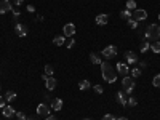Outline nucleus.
<instances>
[{"label": "nucleus", "instance_id": "f257e3e1", "mask_svg": "<svg viewBox=\"0 0 160 120\" xmlns=\"http://www.w3.org/2000/svg\"><path fill=\"white\" fill-rule=\"evenodd\" d=\"M101 72H102V78L106 80L107 83H114L115 80H117L115 69L112 67L107 61H102V62H101Z\"/></svg>", "mask_w": 160, "mask_h": 120}, {"label": "nucleus", "instance_id": "f03ea898", "mask_svg": "<svg viewBox=\"0 0 160 120\" xmlns=\"http://www.w3.org/2000/svg\"><path fill=\"white\" fill-rule=\"evenodd\" d=\"M144 37H146L147 40H152V42L160 40V26L158 24H150V26H147Z\"/></svg>", "mask_w": 160, "mask_h": 120}, {"label": "nucleus", "instance_id": "7ed1b4c3", "mask_svg": "<svg viewBox=\"0 0 160 120\" xmlns=\"http://www.w3.org/2000/svg\"><path fill=\"white\" fill-rule=\"evenodd\" d=\"M117 53H118V50H117V46H115V45H109V46H106V48H104V50L101 51V54H102L106 59H112V58H115Z\"/></svg>", "mask_w": 160, "mask_h": 120}, {"label": "nucleus", "instance_id": "20e7f679", "mask_svg": "<svg viewBox=\"0 0 160 120\" xmlns=\"http://www.w3.org/2000/svg\"><path fill=\"white\" fill-rule=\"evenodd\" d=\"M62 34H64V37H69L70 38L72 35L75 34V24L74 22H67L66 26L62 27Z\"/></svg>", "mask_w": 160, "mask_h": 120}, {"label": "nucleus", "instance_id": "39448f33", "mask_svg": "<svg viewBox=\"0 0 160 120\" xmlns=\"http://www.w3.org/2000/svg\"><path fill=\"white\" fill-rule=\"evenodd\" d=\"M131 18L134 19V21H144L147 18V11L146 10H138V8H136V10H133V16Z\"/></svg>", "mask_w": 160, "mask_h": 120}, {"label": "nucleus", "instance_id": "423d86ee", "mask_svg": "<svg viewBox=\"0 0 160 120\" xmlns=\"http://www.w3.org/2000/svg\"><path fill=\"white\" fill-rule=\"evenodd\" d=\"M11 8H13V5H11L10 0H0V14L11 11Z\"/></svg>", "mask_w": 160, "mask_h": 120}, {"label": "nucleus", "instance_id": "0eeeda50", "mask_svg": "<svg viewBox=\"0 0 160 120\" xmlns=\"http://www.w3.org/2000/svg\"><path fill=\"white\" fill-rule=\"evenodd\" d=\"M37 115L48 117V115H50V107H48L46 104H38V106H37Z\"/></svg>", "mask_w": 160, "mask_h": 120}, {"label": "nucleus", "instance_id": "6e6552de", "mask_svg": "<svg viewBox=\"0 0 160 120\" xmlns=\"http://www.w3.org/2000/svg\"><path fill=\"white\" fill-rule=\"evenodd\" d=\"M14 32H16V35H18V37H26L27 35V27L26 26H24V24H16V26H14Z\"/></svg>", "mask_w": 160, "mask_h": 120}, {"label": "nucleus", "instance_id": "1a4fd4ad", "mask_svg": "<svg viewBox=\"0 0 160 120\" xmlns=\"http://www.w3.org/2000/svg\"><path fill=\"white\" fill-rule=\"evenodd\" d=\"M125 59L128 64H134V62H138V54L134 51H125Z\"/></svg>", "mask_w": 160, "mask_h": 120}, {"label": "nucleus", "instance_id": "9d476101", "mask_svg": "<svg viewBox=\"0 0 160 120\" xmlns=\"http://www.w3.org/2000/svg\"><path fill=\"white\" fill-rule=\"evenodd\" d=\"M117 72L120 75H126V74H130V69H128V64L126 62H118L117 64Z\"/></svg>", "mask_w": 160, "mask_h": 120}, {"label": "nucleus", "instance_id": "9b49d317", "mask_svg": "<svg viewBox=\"0 0 160 120\" xmlns=\"http://www.w3.org/2000/svg\"><path fill=\"white\" fill-rule=\"evenodd\" d=\"M2 114H3V117H6V118H11V117L16 114V110H14L11 106H5V107L2 109Z\"/></svg>", "mask_w": 160, "mask_h": 120}, {"label": "nucleus", "instance_id": "f8f14e48", "mask_svg": "<svg viewBox=\"0 0 160 120\" xmlns=\"http://www.w3.org/2000/svg\"><path fill=\"white\" fill-rule=\"evenodd\" d=\"M117 101H118V104L120 106H126V101H128V96L125 94V91H118L117 93Z\"/></svg>", "mask_w": 160, "mask_h": 120}, {"label": "nucleus", "instance_id": "ddd939ff", "mask_svg": "<svg viewBox=\"0 0 160 120\" xmlns=\"http://www.w3.org/2000/svg\"><path fill=\"white\" fill-rule=\"evenodd\" d=\"M122 85H123L125 88H134V80H133V77L125 75V77L122 78Z\"/></svg>", "mask_w": 160, "mask_h": 120}, {"label": "nucleus", "instance_id": "4468645a", "mask_svg": "<svg viewBox=\"0 0 160 120\" xmlns=\"http://www.w3.org/2000/svg\"><path fill=\"white\" fill-rule=\"evenodd\" d=\"M45 86L48 88V90H54V88H56V78L54 77H46L45 78Z\"/></svg>", "mask_w": 160, "mask_h": 120}, {"label": "nucleus", "instance_id": "2eb2a0df", "mask_svg": "<svg viewBox=\"0 0 160 120\" xmlns=\"http://www.w3.org/2000/svg\"><path fill=\"white\" fill-rule=\"evenodd\" d=\"M107 19H109L107 14H98L94 21H96V24H98V26H106V24H107Z\"/></svg>", "mask_w": 160, "mask_h": 120}, {"label": "nucleus", "instance_id": "dca6fc26", "mask_svg": "<svg viewBox=\"0 0 160 120\" xmlns=\"http://www.w3.org/2000/svg\"><path fill=\"white\" fill-rule=\"evenodd\" d=\"M51 109H53V110H61V109H62V99L54 98V99L51 101Z\"/></svg>", "mask_w": 160, "mask_h": 120}, {"label": "nucleus", "instance_id": "f3484780", "mask_svg": "<svg viewBox=\"0 0 160 120\" xmlns=\"http://www.w3.org/2000/svg\"><path fill=\"white\" fill-rule=\"evenodd\" d=\"M64 42H66V37H64V35H58V37H54V38H53V43H54V45H58V46L64 45Z\"/></svg>", "mask_w": 160, "mask_h": 120}, {"label": "nucleus", "instance_id": "a211bd4d", "mask_svg": "<svg viewBox=\"0 0 160 120\" xmlns=\"http://www.w3.org/2000/svg\"><path fill=\"white\" fill-rule=\"evenodd\" d=\"M150 50L154 51L155 54L160 53V40H155V42H152V43H150Z\"/></svg>", "mask_w": 160, "mask_h": 120}, {"label": "nucleus", "instance_id": "6ab92c4d", "mask_svg": "<svg viewBox=\"0 0 160 120\" xmlns=\"http://www.w3.org/2000/svg\"><path fill=\"white\" fill-rule=\"evenodd\" d=\"M90 86H91V83L88 82V80H82V82H78V88H80V90H82V91L88 90V88H90Z\"/></svg>", "mask_w": 160, "mask_h": 120}, {"label": "nucleus", "instance_id": "aec40b11", "mask_svg": "<svg viewBox=\"0 0 160 120\" xmlns=\"http://www.w3.org/2000/svg\"><path fill=\"white\" fill-rule=\"evenodd\" d=\"M90 59H91L93 64H101V62H102V59L99 58V54H96V53H91V54H90Z\"/></svg>", "mask_w": 160, "mask_h": 120}, {"label": "nucleus", "instance_id": "412c9836", "mask_svg": "<svg viewBox=\"0 0 160 120\" xmlns=\"http://www.w3.org/2000/svg\"><path fill=\"white\" fill-rule=\"evenodd\" d=\"M5 99H6V101H14V99H16V93L11 91V90H8V91L5 93Z\"/></svg>", "mask_w": 160, "mask_h": 120}, {"label": "nucleus", "instance_id": "4be33fe9", "mask_svg": "<svg viewBox=\"0 0 160 120\" xmlns=\"http://www.w3.org/2000/svg\"><path fill=\"white\" fill-rule=\"evenodd\" d=\"M45 74H46L48 77H53V74H54V69H53V66H51V64H46V66H45Z\"/></svg>", "mask_w": 160, "mask_h": 120}, {"label": "nucleus", "instance_id": "5701e85b", "mask_svg": "<svg viewBox=\"0 0 160 120\" xmlns=\"http://www.w3.org/2000/svg\"><path fill=\"white\" fill-rule=\"evenodd\" d=\"M120 18H122V19H126V21H128V19L131 18V11H130V10H123L122 13H120Z\"/></svg>", "mask_w": 160, "mask_h": 120}, {"label": "nucleus", "instance_id": "b1692460", "mask_svg": "<svg viewBox=\"0 0 160 120\" xmlns=\"http://www.w3.org/2000/svg\"><path fill=\"white\" fill-rule=\"evenodd\" d=\"M136 104H138V101H136V98H133V96H128V101H126V106L130 107H134Z\"/></svg>", "mask_w": 160, "mask_h": 120}, {"label": "nucleus", "instance_id": "393cba45", "mask_svg": "<svg viewBox=\"0 0 160 120\" xmlns=\"http://www.w3.org/2000/svg\"><path fill=\"white\" fill-rule=\"evenodd\" d=\"M126 10H136V2H134V0H128V2H126Z\"/></svg>", "mask_w": 160, "mask_h": 120}, {"label": "nucleus", "instance_id": "a878e982", "mask_svg": "<svg viewBox=\"0 0 160 120\" xmlns=\"http://www.w3.org/2000/svg\"><path fill=\"white\" fill-rule=\"evenodd\" d=\"M126 22H128V26H130L131 29H138V21H134L133 18H130Z\"/></svg>", "mask_w": 160, "mask_h": 120}, {"label": "nucleus", "instance_id": "bb28decb", "mask_svg": "<svg viewBox=\"0 0 160 120\" xmlns=\"http://www.w3.org/2000/svg\"><path fill=\"white\" fill-rule=\"evenodd\" d=\"M141 75V69H138V67H136V69H131V77L133 78H138Z\"/></svg>", "mask_w": 160, "mask_h": 120}, {"label": "nucleus", "instance_id": "cd10ccee", "mask_svg": "<svg viewBox=\"0 0 160 120\" xmlns=\"http://www.w3.org/2000/svg\"><path fill=\"white\" fill-rule=\"evenodd\" d=\"M152 85H154V86H160V74H157L155 77H154V80H152Z\"/></svg>", "mask_w": 160, "mask_h": 120}, {"label": "nucleus", "instance_id": "c85d7f7f", "mask_svg": "<svg viewBox=\"0 0 160 120\" xmlns=\"http://www.w3.org/2000/svg\"><path fill=\"white\" fill-rule=\"evenodd\" d=\"M147 50H150V43H147V42H144V43L141 45V51H142V53H146Z\"/></svg>", "mask_w": 160, "mask_h": 120}, {"label": "nucleus", "instance_id": "c756f323", "mask_svg": "<svg viewBox=\"0 0 160 120\" xmlns=\"http://www.w3.org/2000/svg\"><path fill=\"white\" fill-rule=\"evenodd\" d=\"M93 90H94L96 93H98V94H101V93H102V86H101V85H94V86H93Z\"/></svg>", "mask_w": 160, "mask_h": 120}, {"label": "nucleus", "instance_id": "7c9ffc66", "mask_svg": "<svg viewBox=\"0 0 160 120\" xmlns=\"http://www.w3.org/2000/svg\"><path fill=\"white\" fill-rule=\"evenodd\" d=\"M16 117H18L19 120H26L27 118L26 115H24V112H16Z\"/></svg>", "mask_w": 160, "mask_h": 120}, {"label": "nucleus", "instance_id": "2f4dec72", "mask_svg": "<svg viewBox=\"0 0 160 120\" xmlns=\"http://www.w3.org/2000/svg\"><path fill=\"white\" fill-rule=\"evenodd\" d=\"M102 120H115V117L112 115V114H106V115L102 117Z\"/></svg>", "mask_w": 160, "mask_h": 120}, {"label": "nucleus", "instance_id": "473e14b6", "mask_svg": "<svg viewBox=\"0 0 160 120\" xmlns=\"http://www.w3.org/2000/svg\"><path fill=\"white\" fill-rule=\"evenodd\" d=\"M74 45H75V40H74V38L70 37V38H69V42H67V48H72V46H74Z\"/></svg>", "mask_w": 160, "mask_h": 120}, {"label": "nucleus", "instance_id": "72a5a7b5", "mask_svg": "<svg viewBox=\"0 0 160 120\" xmlns=\"http://www.w3.org/2000/svg\"><path fill=\"white\" fill-rule=\"evenodd\" d=\"M11 11H13V18H14V19H18L19 16H21V13H19L18 10H11Z\"/></svg>", "mask_w": 160, "mask_h": 120}, {"label": "nucleus", "instance_id": "f704fd0d", "mask_svg": "<svg viewBox=\"0 0 160 120\" xmlns=\"http://www.w3.org/2000/svg\"><path fill=\"white\" fill-rule=\"evenodd\" d=\"M5 101H6V99L3 98V96H0V109H3V107H5Z\"/></svg>", "mask_w": 160, "mask_h": 120}, {"label": "nucleus", "instance_id": "c9c22d12", "mask_svg": "<svg viewBox=\"0 0 160 120\" xmlns=\"http://www.w3.org/2000/svg\"><path fill=\"white\" fill-rule=\"evenodd\" d=\"M26 10H27L29 13H34V11H35V6H34V5H27Z\"/></svg>", "mask_w": 160, "mask_h": 120}, {"label": "nucleus", "instance_id": "e433bc0d", "mask_svg": "<svg viewBox=\"0 0 160 120\" xmlns=\"http://www.w3.org/2000/svg\"><path fill=\"white\" fill-rule=\"evenodd\" d=\"M134 88H125V94H131Z\"/></svg>", "mask_w": 160, "mask_h": 120}, {"label": "nucleus", "instance_id": "4c0bfd02", "mask_svg": "<svg viewBox=\"0 0 160 120\" xmlns=\"http://www.w3.org/2000/svg\"><path fill=\"white\" fill-rule=\"evenodd\" d=\"M24 3V0H14V5L16 6H19V5H22Z\"/></svg>", "mask_w": 160, "mask_h": 120}, {"label": "nucleus", "instance_id": "58836bf2", "mask_svg": "<svg viewBox=\"0 0 160 120\" xmlns=\"http://www.w3.org/2000/svg\"><path fill=\"white\" fill-rule=\"evenodd\" d=\"M144 67H146V62H144V61H139V69H144Z\"/></svg>", "mask_w": 160, "mask_h": 120}, {"label": "nucleus", "instance_id": "ea45409f", "mask_svg": "<svg viewBox=\"0 0 160 120\" xmlns=\"http://www.w3.org/2000/svg\"><path fill=\"white\" fill-rule=\"evenodd\" d=\"M45 120H56L53 115H48V117H45Z\"/></svg>", "mask_w": 160, "mask_h": 120}, {"label": "nucleus", "instance_id": "a19ab883", "mask_svg": "<svg viewBox=\"0 0 160 120\" xmlns=\"http://www.w3.org/2000/svg\"><path fill=\"white\" fill-rule=\"evenodd\" d=\"M26 120H38V118H37V117H27Z\"/></svg>", "mask_w": 160, "mask_h": 120}, {"label": "nucleus", "instance_id": "79ce46f5", "mask_svg": "<svg viewBox=\"0 0 160 120\" xmlns=\"http://www.w3.org/2000/svg\"><path fill=\"white\" fill-rule=\"evenodd\" d=\"M115 120H128L126 117H120V118H115Z\"/></svg>", "mask_w": 160, "mask_h": 120}, {"label": "nucleus", "instance_id": "37998d69", "mask_svg": "<svg viewBox=\"0 0 160 120\" xmlns=\"http://www.w3.org/2000/svg\"><path fill=\"white\" fill-rule=\"evenodd\" d=\"M83 120H93V118H88V117H86V118H83Z\"/></svg>", "mask_w": 160, "mask_h": 120}, {"label": "nucleus", "instance_id": "c03bdc74", "mask_svg": "<svg viewBox=\"0 0 160 120\" xmlns=\"http://www.w3.org/2000/svg\"><path fill=\"white\" fill-rule=\"evenodd\" d=\"M158 21H160V13H158Z\"/></svg>", "mask_w": 160, "mask_h": 120}]
</instances>
